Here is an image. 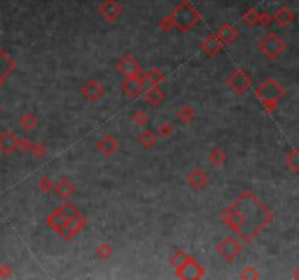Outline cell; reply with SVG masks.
I'll return each instance as SVG.
<instances>
[{
  "instance_id": "1",
  "label": "cell",
  "mask_w": 299,
  "mask_h": 280,
  "mask_svg": "<svg viewBox=\"0 0 299 280\" xmlns=\"http://www.w3.org/2000/svg\"><path fill=\"white\" fill-rule=\"evenodd\" d=\"M273 212L256 194L244 190L222 213L221 221L244 243L250 244L273 221Z\"/></svg>"
},
{
  "instance_id": "2",
  "label": "cell",
  "mask_w": 299,
  "mask_h": 280,
  "mask_svg": "<svg viewBox=\"0 0 299 280\" xmlns=\"http://www.w3.org/2000/svg\"><path fill=\"white\" fill-rule=\"evenodd\" d=\"M169 18L174 23V28H177L181 34L190 32L203 19L200 10L196 9L188 0H181L169 13Z\"/></svg>"
},
{
  "instance_id": "3",
  "label": "cell",
  "mask_w": 299,
  "mask_h": 280,
  "mask_svg": "<svg viewBox=\"0 0 299 280\" xmlns=\"http://www.w3.org/2000/svg\"><path fill=\"white\" fill-rule=\"evenodd\" d=\"M257 98L263 102L264 110L267 112H273L278 108L279 101L283 98L285 95V89L283 86L276 80V79H266L256 91Z\"/></svg>"
},
{
  "instance_id": "4",
  "label": "cell",
  "mask_w": 299,
  "mask_h": 280,
  "mask_svg": "<svg viewBox=\"0 0 299 280\" xmlns=\"http://www.w3.org/2000/svg\"><path fill=\"white\" fill-rule=\"evenodd\" d=\"M259 50L264 54V56H267L269 58H276V57H279L283 51H285V48H286V45H285V42L280 39V37L278 35V34H275V32H270V34H267L260 42H259Z\"/></svg>"
},
{
  "instance_id": "5",
  "label": "cell",
  "mask_w": 299,
  "mask_h": 280,
  "mask_svg": "<svg viewBox=\"0 0 299 280\" xmlns=\"http://www.w3.org/2000/svg\"><path fill=\"white\" fill-rule=\"evenodd\" d=\"M205 269L196 261V259H193L191 256L187 257V260L180 264L178 267H175V275L178 279L183 280H199L205 276Z\"/></svg>"
},
{
  "instance_id": "6",
  "label": "cell",
  "mask_w": 299,
  "mask_h": 280,
  "mask_svg": "<svg viewBox=\"0 0 299 280\" xmlns=\"http://www.w3.org/2000/svg\"><path fill=\"white\" fill-rule=\"evenodd\" d=\"M243 251V245L238 240H235L234 237H226L224 238L218 247H216V253L226 261V263H234L235 259L241 254Z\"/></svg>"
},
{
  "instance_id": "7",
  "label": "cell",
  "mask_w": 299,
  "mask_h": 280,
  "mask_svg": "<svg viewBox=\"0 0 299 280\" xmlns=\"http://www.w3.org/2000/svg\"><path fill=\"white\" fill-rule=\"evenodd\" d=\"M45 224H47V226H48L50 229H53L57 235H60L61 240H64V241H67V243L73 240L72 235H70V232H69V229H67V219L63 216V213L60 212L58 207H57L56 210H53V212L47 216Z\"/></svg>"
},
{
  "instance_id": "8",
  "label": "cell",
  "mask_w": 299,
  "mask_h": 280,
  "mask_svg": "<svg viewBox=\"0 0 299 280\" xmlns=\"http://www.w3.org/2000/svg\"><path fill=\"white\" fill-rule=\"evenodd\" d=\"M226 83H228L229 89L234 91L237 95H244V93H247L251 89L253 80H251V76L245 70L238 69L234 73H231V76L228 77Z\"/></svg>"
},
{
  "instance_id": "9",
  "label": "cell",
  "mask_w": 299,
  "mask_h": 280,
  "mask_svg": "<svg viewBox=\"0 0 299 280\" xmlns=\"http://www.w3.org/2000/svg\"><path fill=\"white\" fill-rule=\"evenodd\" d=\"M121 91L130 99H136L137 96H140L145 91L143 75L134 77H124V80L121 82Z\"/></svg>"
},
{
  "instance_id": "10",
  "label": "cell",
  "mask_w": 299,
  "mask_h": 280,
  "mask_svg": "<svg viewBox=\"0 0 299 280\" xmlns=\"http://www.w3.org/2000/svg\"><path fill=\"white\" fill-rule=\"evenodd\" d=\"M115 67H117V72L124 77H134V76L143 75V70L139 61L133 56H124L121 60H118Z\"/></svg>"
},
{
  "instance_id": "11",
  "label": "cell",
  "mask_w": 299,
  "mask_h": 280,
  "mask_svg": "<svg viewBox=\"0 0 299 280\" xmlns=\"http://www.w3.org/2000/svg\"><path fill=\"white\" fill-rule=\"evenodd\" d=\"M80 93L82 96L89 101V102H98L102 99V96L107 93V89L95 79H89L86 83H83V86L80 88Z\"/></svg>"
},
{
  "instance_id": "12",
  "label": "cell",
  "mask_w": 299,
  "mask_h": 280,
  "mask_svg": "<svg viewBox=\"0 0 299 280\" xmlns=\"http://www.w3.org/2000/svg\"><path fill=\"white\" fill-rule=\"evenodd\" d=\"M98 13L108 22H114L117 20L121 13H123V9L121 6L118 4L117 0H104L99 7H98Z\"/></svg>"
},
{
  "instance_id": "13",
  "label": "cell",
  "mask_w": 299,
  "mask_h": 280,
  "mask_svg": "<svg viewBox=\"0 0 299 280\" xmlns=\"http://www.w3.org/2000/svg\"><path fill=\"white\" fill-rule=\"evenodd\" d=\"M145 102L152 108H159L167 101V93L161 86H150L149 89L143 91Z\"/></svg>"
},
{
  "instance_id": "14",
  "label": "cell",
  "mask_w": 299,
  "mask_h": 280,
  "mask_svg": "<svg viewBox=\"0 0 299 280\" xmlns=\"http://www.w3.org/2000/svg\"><path fill=\"white\" fill-rule=\"evenodd\" d=\"M118 148H120V143H118V140L114 137V136H111V134H105V136H102L98 142H96V149H98V152L101 153V155H104V156H111V155H114L117 150H118Z\"/></svg>"
},
{
  "instance_id": "15",
  "label": "cell",
  "mask_w": 299,
  "mask_h": 280,
  "mask_svg": "<svg viewBox=\"0 0 299 280\" xmlns=\"http://www.w3.org/2000/svg\"><path fill=\"white\" fill-rule=\"evenodd\" d=\"M16 70L15 60L0 47V88L4 83V80Z\"/></svg>"
},
{
  "instance_id": "16",
  "label": "cell",
  "mask_w": 299,
  "mask_h": 280,
  "mask_svg": "<svg viewBox=\"0 0 299 280\" xmlns=\"http://www.w3.org/2000/svg\"><path fill=\"white\" fill-rule=\"evenodd\" d=\"M202 51L207 56V57H216L222 48H224V44L221 42V39L216 37V34H210L207 35L203 41H202Z\"/></svg>"
},
{
  "instance_id": "17",
  "label": "cell",
  "mask_w": 299,
  "mask_h": 280,
  "mask_svg": "<svg viewBox=\"0 0 299 280\" xmlns=\"http://www.w3.org/2000/svg\"><path fill=\"white\" fill-rule=\"evenodd\" d=\"M207 181H209V175L202 168H194L187 175V183L194 190H203L207 186Z\"/></svg>"
},
{
  "instance_id": "18",
  "label": "cell",
  "mask_w": 299,
  "mask_h": 280,
  "mask_svg": "<svg viewBox=\"0 0 299 280\" xmlns=\"http://www.w3.org/2000/svg\"><path fill=\"white\" fill-rule=\"evenodd\" d=\"M16 149H18V136L10 130L3 131L0 134V150H1V153L9 156Z\"/></svg>"
},
{
  "instance_id": "19",
  "label": "cell",
  "mask_w": 299,
  "mask_h": 280,
  "mask_svg": "<svg viewBox=\"0 0 299 280\" xmlns=\"http://www.w3.org/2000/svg\"><path fill=\"white\" fill-rule=\"evenodd\" d=\"M238 35H240L238 29H237L234 25H231V23H224V25L218 29V32H216V37L221 39V42H222L224 45H231V44H234V42L237 41Z\"/></svg>"
},
{
  "instance_id": "20",
  "label": "cell",
  "mask_w": 299,
  "mask_h": 280,
  "mask_svg": "<svg viewBox=\"0 0 299 280\" xmlns=\"http://www.w3.org/2000/svg\"><path fill=\"white\" fill-rule=\"evenodd\" d=\"M53 191H56V194L63 199V200H67L69 197H72L75 193H76V187L72 184V181L66 177L60 178V181L57 184H54V188Z\"/></svg>"
},
{
  "instance_id": "21",
  "label": "cell",
  "mask_w": 299,
  "mask_h": 280,
  "mask_svg": "<svg viewBox=\"0 0 299 280\" xmlns=\"http://www.w3.org/2000/svg\"><path fill=\"white\" fill-rule=\"evenodd\" d=\"M86 225H88V219L82 213H79L77 216L69 219L67 221V229H69L72 238H75L80 231H83L86 228Z\"/></svg>"
},
{
  "instance_id": "22",
  "label": "cell",
  "mask_w": 299,
  "mask_h": 280,
  "mask_svg": "<svg viewBox=\"0 0 299 280\" xmlns=\"http://www.w3.org/2000/svg\"><path fill=\"white\" fill-rule=\"evenodd\" d=\"M294 19H295V13L289 7H286V6L278 9L275 16H273V20H276L280 26H288Z\"/></svg>"
},
{
  "instance_id": "23",
  "label": "cell",
  "mask_w": 299,
  "mask_h": 280,
  "mask_svg": "<svg viewBox=\"0 0 299 280\" xmlns=\"http://www.w3.org/2000/svg\"><path fill=\"white\" fill-rule=\"evenodd\" d=\"M196 117H197V112H196V110L191 105H183L177 111V118L183 124H191L196 120Z\"/></svg>"
},
{
  "instance_id": "24",
  "label": "cell",
  "mask_w": 299,
  "mask_h": 280,
  "mask_svg": "<svg viewBox=\"0 0 299 280\" xmlns=\"http://www.w3.org/2000/svg\"><path fill=\"white\" fill-rule=\"evenodd\" d=\"M38 124H39V120H38V117H37L35 114H32V112H25V114H22L20 118H19V126H20L25 131H32V130H35V129L38 127Z\"/></svg>"
},
{
  "instance_id": "25",
  "label": "cell",
  "mask_w": 299,
  "mask_h": 280,
  "mask_svg": "<svg viewBox=\"0 0 299 280\" xmlns=\"http://www.w3.org/2000/svg\"><path fill=\"white\" fill-rule=\"evenodd\" d=\"M143 79L148 80L150 83V86H159L167 80L165 75L159 69H152L149 72H143Z\"/></svg>"
},
{
  "instance_id": "26",
  "label": "cell",
  "mask_w": 299,
  "mask_h": 280,
  "mask_svg": "<svg viewBox=\"0 0 299 280\" xmlns=\"http://www.w3.org/2000/svg\"><path fill=\"white\" fill-rule=\"evenodd\" d=\"M136 140H137L145 149H150V148H153V146L158 143V137H156V134H155L152 130H143V131L136 137Z\"/></svg>"
},
{
  "instance_id": "27",
  "label": "cell",
  "mask_w": 299,
  "mask_h": 280,
  "mask_svg": "<svg viewBox=\"0 0 299 280\" xmlns=\"http://www.w3.org/2000/svg\"><path fill=\"white\" fill-rule=\"evenodd\" d=\"M209 161L215 168H222L226 164V153L222 149H213L209 153Z\"/></svg>"
},
{
  "instance_id": "28",
  "label": "cell",
  "mask_w": 299,
  "mask_h": 280,
  "mask_svg": "<svg viewBox=\"0 0 299 280\" xmlns=\"http://www.w3.org/2000/svg\"><path fill=\"white\" fill-rule=\"evenodd\" d=\"M60 212L63 213V216L69 221V219H72V218H75V216H77L79 213H80V210L72 203V202H69V200H66L60 207Z\"/></svg>"
},
{
  "instance_id": "29",
  "label": "cell",
  "mask_w": 299,
  "mask_h": 280,
  "mask_svg": "<svg viewBox=\"0 0 299 280\" xmlns=\"http://www.w3.org/2000/svg\"><path fill=\"white\" fill-rule=\"evenodd\" d=\"M112 253H114V248L108 243H104V244L98 245V248H96V257L101 260H108L112 256Z\"/></svg>"
},
{
  "instance_id": "30",
  "label": "cell",
  "mask_w": 299,
  "mask_h": 280,
  "mask_svg": "<svg viewBox=\"0 0 299 280\" xmlns=\"http://www.w3.org/2000/svg\"><path fill=\"white\" fill-rule=\"evenodd\" d=\"M286 165L295 172V174H299V150H292L288 153L286 156Z\"/></svg>"
},
{
  "instance_id": "31",
  "label": "cell",
  "mask_w": 299,
  "mask_h": 280,
  "mask_svg": "<svg viewBox=\"0 0 299 280\" xmlns=\"http://www.w3.org/2000/svg\"><path fill=\"white\" fill-rule=\"evenodd\" d=\"M174 133V127L169 121H164L158 126V136L161 139H169Z\"/></svg>"
},
{
  "instance_id": "32",
  "label": "cell",
  "mask_w": 299,
  "mask_h": 280,
  "mask_svg": "<svg viewBox=\"0 0 299 280\" xmlns=\"http://www.w3.org/2000/svg\"><path fill=\"white\" fill-rule=\"evenodd\" d=\"M38 188H39V191H41V193L48 194V193H51V191H53V188H54V183L51 181V178H50V177L44 175V177H41V178H39V181H38Z\"/></svg>"
},
{
  "instance_id": "33",
  "label": "cell",
  "mask_w": 299,
  "mask_h": 280,
  "mask_svg": "<svg viewBox=\"0 0 299 280\" xmlns=\"http://www.w3.org/2000/svg\"><path fill=\"white\" fill-rule=\"evenodd\" d=\"M243 20L248 25V26H253V25H256V23H259V12L254 9V7H251V9H248L245 13H244V16H243Z\"/></svg>"
},
{
  "instance_id": "34",
  "label": "cell",
  "mask_w": 299,
  "mask_h": 280,
  "mask_svg": "<svg viewBox=\"0 0 299 280\" xmlns=\"http://www.w3.org/2000/svg\"><path fill=\"white\" fill-rule=\"evenodd\" d=\"M240 279H243V280L260 279V273L257 272V269H256V267H253V266H247V267L243 270V273L240 275Z\"/></svg>"
},
{
  "instance_id": "35",
  "label": "cell",
  "mask_w": 299,
  "mask_h": 280,
  "mask_svg": "<svg viewBox=\"0 0 299 280\" xmlns=\"http://www.w3.org/2000/svg\"><path fill=\"white\" fill-rule=\"evenodd\" d=\"M187 257H188V254L184 251V250H181V248H178L177 251H175V254L172 256V259L169 260V263L174 266V267H178L180 264H183L186 260H187Z\"/></svg>"
},
{
  "instance_id": "36",
  "label": "cell",
  "mask_w": 299,
  "mask_h": 280,
  "mask_svg": "<svg viewBox=\"0 0 299 280\" xmlns=\"http://www.w3.org/2000/svg\"><path fill=\"white\" fill-rule=\"evenodd\" d=\"M29 152H31L37 159H39V158H44V156H45V153H47V148H45L44 143L37 142V143H32V148H31Z\"/></svg>"
},
{
  "instance_id": "37",
  "label": "cell",
  "mask_w": 299,
  "mask_h": 280,
  "mask_svg": "<svg viewBox=\"0 0 299 280\" xmlns=\"http://www.w3.org/2000/svg\"><path fill=\"white\" fill-rule=\"evenodd\" d=\"M149 121V117L145 111H136L133 114V123L137 126V127H145Z\"/></svg>"
},
{
  "instance_id": "38",
  "label": "cell",
  "mask_w": 299,
  "mask_h": 280,
  "mask_svg": "<svg viewBox=\"0 0 299 280\" xmlns=\"http://www.w3.org/2000/svg\"><path fill=\"white\" fill-rule=\"evenodd\" d=\"M158 26H159V29L161 31H164V32H169L172 28H174V23H172V20H171V18H169V15H167L159 23H158Z\"/></svg>"
},
{
  "instance_id": "39",
  "label": "cell",
  "mask_w": 299,
  "mask_h": 280,
  "mask_svg": "<svg viewBox=\"0 0 299 280\" xmlns=\"http://www.w3.org/2000/svg\"><path fill=\"white\" fill-rule=\"evenodd\" d=\"M32 148V142L29 139H19L18 137V149L20 152H29Z\"/></svg>"
},
{
  "instance_id": "40",
  "label": "cell",
  "mask_w": 299,
  "mask_h": 280,
  "mask_svg": "<svg viewBox=\"0 0 299 280\" xmlns=\"http://www.w3.org/2000/svg\"><path fill=\"white\" fill-rule=\"evenodd\" d=\"M273 20V16L267 12H263V13H259V23L263 25V26H269Z\"/></svg>"
},
{
  "instance_id": "41",
  "label": "cell",
  "mask_w": 299,
  "mask_h": 280,
  "mask_svg": "<svg viewBox=\"0 0 299 280\" xmlns=\"http://www.w3.org/2000/svg\"><path fill=\"white\" fill-rule=\"evenodd\" d=\"M13 275V270L9 264H1L0 266V279H7Z\"/></svg>"
},
{
  "instance_id": "42",
  "label": "cell",
  "mask_w": 299,
  "mask_h": 280,
  "mask_svg": "<svg viewBox=\"0 0 299 280\" xmlns=\"http://www.w3.org/2000/svg\"><path fill=\"white\" fill-rule=\"evenodd\" d=\"M0 115H1V108H0Z\"/></svg>"
}]
</instances>
